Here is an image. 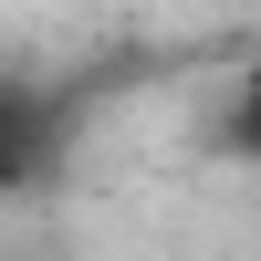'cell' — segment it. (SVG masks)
<instances>
[{"instance_id": "1", "label": "cell", "mask_w": 261, "mask_h": 261, "mask_svg": "<svg viewBox=\"0 0 261 261\" xmlns=\"http://www.w3.org/2000/svg\"><path fill=\"white\" fill-rule=\"evenodd\" d=\"M32 157H42V125H32V105L0 84V199H11L21 178H32Z\"/></svg>"}, {"instance_id": "2", "label": "cell", "mask_w": 261, "mask_h": 261, "mask_svg": "<svg viewBox=\"0 0 261 261\" xmlns=\"http://www.w3.org/2000/svg\"><path fill=\"white\" fill-rule=\"evenodd\" d=\"M241 146H251V157H261V84H251V94H241Z\"/></svg>"}]
</instances>
